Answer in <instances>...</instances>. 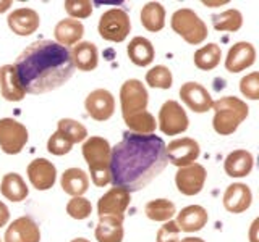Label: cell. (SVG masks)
Segmentation results:
<instances>
[{
    "label": "cell",
    "mask_w": 259,
    "mask_h": 242,
    "mask_svg": "<svg viewBox=\"0 0 259 242\" xmlns=\"http://www.w3.org/2000/svg\"><path fill=\"white\" fill-rule=\"evenodd\" d=\"M167 163L165 142L159 136L126 133L110 152V183L128 192L141 191Z\"/></svg>",
    "instance_id": "cell-1"
},
{
    "label": "cell",
    "mask_w": 259,
    "mask_h": 242,
    "mask_svg": "<svg viewBox=\"0 0 259 242\" xmlns=\"http://www.w3.org/2000/svg\"><path fill=\"white\" fill-rule=\"evenodd\" d=\"M16 75L28 94H46L59 89L73 76L71 55L55 40H36L18 55Z\"/></svg>",
    "instance_id": "cell-2"
},
{
    "label": "cell",
    "mask_w": 259,
    "mask_h": 242,
    "mask_svg": "<svg viewBox=\"0 0 259 242\" xmlns=\"http://www.w3.org/2000/svg\"><path fill=\"white\" fill-rule=\"evenodd\" d=\"M110 152L107 139L101 136L88 137L83 144V157L89 166L91 179L97 188L110 184Z\"/></svg>",
    "instance_id": "cell-3"
},
{
    "label": "cell",
    "mask_w": 259,
    "mask_h": 242,
    "mask_svg": "<svg viewBox=\"0 0 259 242\" xmlns=\"http://www.w3.org/2000/svg\"><path fill=\"white\" fill-rule=\"evenodd\" d=\"M214 131L221 136H230L238 129V126L248 118L249 108L246 102L238 97L227 95L212 103Z\"/></svg>",
    "instance_id": "cell-4"
},
{
    "label": "cell",
    "mask_w": 259,
    "mask_h": 242,
    "mask_svg": "<svg viewBox=\"0 0 259 242\" xmlns=\"http://www.w3.org/2000/svg\"><path fill=\"white\" fill-rule=\"evenodd\" d=\"M172 29L191 45H199L207 37V26L191 8H180L172 15Z\"/></svg>",
    "instance_id": "cell-5"
},
{
    "label": "cell",
    "mask_w": 259,
    "mask_h": 242,
    "mask_svg": "<svg viewBox=\"0 0 259 242\" xmlns=\"http://www.w3.org/2000/svg\"><path fill=\"white\" fill-rule=\"evenodd\" d=\"M120 103H121V116H123V119L135 116L138 113L148 111L149 95L140 79L125 81L120 89Z\"/></svg>",
    "instance_id": "cell-6"
},
{
    "label": "cell",
    "mask_w": 259,
    "mask_h": 242,
    "mask_svg": "<svg viewBox=\"0 0 259 242\" xmlns=\"http://www.w3.org/2000/svg\"><path fill=\"white\" fill-rule=\"evenodd\" d=\"M99 34L109 42H123L132 29V21L125 10L121 8H110L99 20Z\"/></svg>",
    "instance_id": "cell-7"
},
{
    "label": "cell",
    "mask_w": 259,
    "mask_h": 242,
    "mask_svg": "<svg viewBox=\"0 0 259 242\" xmlns=\"http://www.w3.org/2000/svg\"><path fill=\"white\" fill-rule=\"evenodd\" d=\"M28 129L13 118L0 119V149L8 155L20 153L28 142Z\"/></svg>",
    "instance_id": "cell-8"
},
{
    "label": "cell",
    "mask_w": 259,
    "mask_h": 242,
    "mask_svg": "<svg viewBox=\"0 0 259 242\" xmlns=\"http://www.w3.org/2000/svg\"><path fill=\"white\" fill-rule=\"evenodd\" d=\"M190 126L186 111L177 100H167L159 110V128L167 136H177L185 133Z\"/></svg>",
    "instance_id": "cell-9"
},
{
    "label": "cell",
    "mask_w": 259,
    "mask_h": 242,
    "mask_svg": "<svg viewBox=\"0 0 259 242\" xmlns=\"http://www.w3.org/2000/svg\"><path fill=\"white\" fill-rule=\"evenodd\" d=\"M165 153L170 163L183 168L196 163V160L201 155V149L199 144L191 137H182V139H175L165 145Z\"/></svg>",
    "instance_id": "cell-10"
},
{
    "label": "cell",
    "mask_w": 259,
    "mask_h": 242,
    "mask_svg": "<svg viewBox=\"0 0 259 242\" xmlns=\"http://www.w3.org/2000/svg\"><path fill=\"white\" fill-rule=\"evenodd\" d=\"M206 168L199 163H193L188 166L178 168L175 174V184L177 189L180 191L183 196H196L202 191L206 183Z\"/></svg>",
    "instance_id": "cell-11"
},
{
    "label": "cell",
    "mask_w": 259,
    "mask_h": 242,
    "mask_svg": "<svg viewBox=\"0 0 259 242\" xmlns=\"http://www.w3.org/2000/svg\"><path fill=\"white\" fill-rule=\"evenodd\" d=\"M130 200H132V197H130L128 191L113 186L110 191H107L99 199L97 213H99V216H113L118 218V220H123Z\"/></svg>",
    "instance_id": "cell-12"
},
{
    "label": "cell",
    "mask_w": 259,
    "mask_h": 242,
    "mask_svg": "<svg viewBox=\"0 0 259 242\" xmlns=\"http://www.w3.org/2000/svg\"><path fill=\"white\" fill-rule=\"evenodd\" d=\"M84 108L96 121H107L115 111V99L107 89H96L86 97Z\"/></svg>",
    "instance_id": "cell-13"
},
{
    "label": "cell",
    "mask_w": 259,
    "mask_h": 242,
    "mask_svg": "<svg viewBox=\"0 0 259 242\" xmlns=\"http://www.w3.org/2000/svg\"><path fill=\"white\" fill-rule=\"evenodd\" d=\"M180 97L185 102V105L194 113H206L207 110L212 108V97L207 92V89L204 86H201L199 83H185L180 87Z\"/></svg>",
    "instance_id": "cell-14"
},
{
    "label": "cell",
    "mask_w": 259,
    "mask_h": 242,
    "mask_svg": "<svg viewBox=\"0 0 259 242\" xmlns=\"http://www.w3.org/2000/svg\"><path fill=\"white\" fill-rule=\"evenodd\" d=\"M28 179L31 186L37 191H47L54 188L57 179V168L52 161L46 158H37L28 166Z\"/></svg>",
    "instance_id": "cell-15"
},
{
    "label": "cell",
    "mask_w": 259,
    "mask_h": 242,
    "mask_svg": "<svg viewBox=\"0 0 259 242\" xmlns=\"http://www.w3.org/2000/svg\"><path fill=\"white\" fill-rule=\"evenodd\" d=\"M8 28H10L15 34L18 36H31L32 32L39 29L40 24V16L36 10L28 7L16 8L7 18Z\"/></svg>",
    "instance_id": "cell-16"
},
{
    "label": "cell",
    "mask_w": 259,
    "mask_h": 242,
    "mask_svg": "<svg viewBox=\"0 0 259 242\" xmlns=\"http://www.w3.org/2000/svg\"><path fill=\"white\" fill-rule=\"evenodd\" d=\"M40 229L31 216H20L5 231V242H39Z\"/></svg>",
    "instance_id": "cell-17"
},
{
    "label": "cell",
    "mask_w": 259,
    "mask_h": 242,
    "mask_svg": "<svg viewBox=\"0 0 259 242\" xmlns=\"http://www.w3.org/2000/svg\"><path fill=\"white\" fill-rule=\"evenodd\" d=\"M256 62V48L249 42H237L225 58V68L230 73H240L253 67Z\"/></svg>",
    "instance_id": "cell-18"
},
{
    "label": "cell",
    "mask_w": 259,
    "mask_h": 242,
    "mask_svg": "<svg viewBox=\"0 0 259 242\" xmlns=\"http://www.w3.org/2000/svg\"><path fill=\"white\" fill-rule=\"evenodd\" d=\"M253 192L243 183H233L224 194V207L230 213H243L251 207Z\"/></svg>",
    "instance_id": "cell-19"
},
{
    "label": "cell",
    "mask_w": 259,
    "mask_h": 242,
    "mask_svg": "<svg viewBox=\"0 0 259 242\" xmlns=\"http://www.w3.org/2000/svg\"><path fill=\"white\" fill-rule=\"evenodd\" d=\"M0 92L8 102H20L26 95L13 65H5L0 68Z\"/></svg>",
    "instance_id": "cell-20"
},
{
    "label": "cell",
    "mask_w": 259,
    "mask_h": 242,
    "mask_svg": "<svg viewBox=\"0 0 259 242\" xmlns=\"http://www.w3.org/2000/svg\"><path fill=\"white\" fill-rule=\"evenodd\" d=\"M209 215L206 212L204 207L201 205H190L185 207L177 216V226L180 231L185 232H194V231H201L204 226L207 224Z\"/></svg>",
    "instance_id": "cell-21"
},
{
    "label": "cell",
    "mask_w": 259,
    "mask_h": 242,
    "mask_svg": "<svg viewBox=\"0 0 259 242\" xmlns=\"http://www.w3.org/2000/svg\"><path fill=\"white\" fill-rule=\"evenodd\" d=\"M73 67L79 71H93L99 65V50L93 42H78L70 50Z\"/></svg>",
    "instance_id": "cell-22"
},
{
    "label": "cell",
    "mask_w": 259,
    "mask_h": 242,
    "mask_svg": "<svg viewBox=\"0 0 259 242\" xmlns=\"http://www.w3.org/2000/svg\"><path fill=\"white\" fill-rule=\"evenodd\" d=\"M254 165V158L248 150H233L227 155L224 161V169L230 177H245L251 173Z\"/></svg>",
    "instance_id": "cell-23"
},
{
    "label": "cell",
    "mask_w": 259,
    "mask_h": 242,
    "mask_svg": "<svg viewBox=\"0 0 259 242\" xmlns=\"http://www.w3.org/2000/svg\"><path fill=\"white\" fill-rule=\"evenodd\" d=\"M83 34H84L83 23L78 20H71V18L59 21L54 29L55 42L60 44L62 47L76 45L81 40V37H83Z\"/></svg>",
    "instance_id": "cell-24"
},
{
    "label": "cell",
    "mask_w": 259,
    "mask_h": 242,
    "mask_svg": "<svg viewBox=\"0 0 259 242\" xmlns=\"http://www.w3.org/2000/svg\"><path fill=\"white\" fill-rule=\"evenodd\" d=\"M126 53L130 56L136 67H148L154 62V56H156V50H154V45L149 39L146 37H133L130 40V44L126 47Z\"/></svg>",
    "instance_id": "cell-25"
},
{
    "label": "cell",
    "mask_w": 259,
    "mask_h": 242,
    "mask_svg": "<svg viewBox=\"0 0 259 242\" xmlns=\"http://www.w3.org/2000/svg\"><path fill=\"white\" fill-rule=\"evenodd\" d=\"M62 189L71 197H83V194L89 188V177L79 168H68L65 169L60 179Z\"/></svg>",
    "instance_id": "cell-26"
},
{
    "label": "cell",
    "mask_w": 259,
    "mask_h": 242,
    "mask_svg": "<svg viewBox=\"0 0 259 242\" xmlns=\"http://www.w3.org/2000/svg\"><path fill=\"white\" fill-rule=\"evenodd\" d=\"M97 242H121L123 240V220L113 216H99L96 226Z\"/></svg>",
    "instance_id": "cell-27"
},
{
    "label": "cell",
    "mask_w": 259,
    "mask_h": 242,
    "mask_svg": "<svg viewBox=\"0 0 259 242\" xmlns=\"http://www.w3.org/2000/svg\"><path fill=\"white\" fill-rule=\"evenodd\" d=\"M0 192L7 200L21 202L28 197V186L18 173H7L0 183Z\"/></svg>",
    "instance_id": "cell-28"
},
{
    "label": "cell",
    "mask_w": 259,
    "mask_h": 242,
    "mask_svg": "<svg viewBox=\"0 0 259 242\" xmlns=\"http://www.w3.org/2000/svg\"><path fill=\"white\" fill-rule=\"evenodd\" d=\"M141 24L149 32H159L165 26V8L159 2H149L141 10Z\"/></svg>",
    "instance_id": "cell-29"
},
{
    "label": "cell",
    "mask_w": 259,
    "mask_h": 242,
    "mask_svg": "<svg viewBox=\"0 0 259 242\" xmlns=\"http://www.w3.org/2000/svg\"><path fill=\"white\" fill-rule=\"evenodd\" d=\"M222 58V50H221V45H217L214 42H210L204 47H201L199 50L194 52V65L196 68H199L201 71H210L214 70L219 63H221Z\"/></svg>",
    "instance_id": "cell-30"
},
{
    "label": "cell",
    "mask_w": 259,
    "mask_h": 242,
    "mask_svg": "<svg viewBox=\"0 0 259 242\" xmlns=\"http://www.w3.org/2000/svg\"><path fill=\"white\" fill-rule=\"evenodd\" d=\"M146 216L152 221H170L177 213V207L174 202H170L167 199H156L151 200L144 207Z\"/></svg>",
    "instance_id": "cell-31"
},
{
    "label": "cell",
    "mask_w": 259,
    "mask_h": 242,
    "mask_svg": "<svg viewBox=\"0 0 259 242\" xmlns=\"http://www.w3.org/2000/svg\"><path fill=\"white\" fill-rule=\"evenodd\" d=\"M212 24L215 31L235 32L243 26V15L235 8H230L219 15H212Z\"/></svg>",
    "instance_id": "cell-32"
},
{
    "label": "cell",
    "mask_w": 259,
    "mask_h": 242,
    "mask_svg": "<svg viewBox=\"0 0 259 242\" xmlns=\"http://www.w3.org/2000/svg\"><path fill=\"white\" fill-rule=\"evenodd\" d=\"M123 121L133 134H143V136L154 134V131H156V128H157L156 118H154L149 111L138 113V115L130 116Z\"/></svg>",
    "instance_id": "cell-33"
},
{
    "label": "cell",
    "mask_w": 259,
    "mask_h": 242,
    "mask_svg": "<svg viewBox=\"0 0 259 242\" xmlns=\"http://www.w3.org/2000/svg\"><path fill=\"white\" fill-rule=\"evenodd\" d=\"M57 131L62 133L71 144H78L88 139V129L81 123H78L76 119H71V118H62L59 121Z\"/></svg>",
    "instance_id": "cell-34"
},
{
    "label": "cell",
    "mask_w": 259,
    "mask_h": 242,
    "mask_svg": "<svg viewBox=\"0 0 259 242\" xmlns=\"http://www.w3.org/2000/svg\"><path fill=\"white\" fill-rule=\"evenodd\" d=\"M146 83L154 89H170L174 83L172 71H170L167 67H164V65L152 67L148 73H146Z\"/></svg>",
    "instance_id": "cell-35"
},
{
    "label": "cell",
    "mask_w": 259,
    "mask_h": 242,
    "mask_svg": "<svg viewBox=\"0 0 259 242\" xmlns=\"http://www.w3.org/2000/svg\"><path fill=\"white\" fill-rule=\"evenodd\" d=\"M67 213L75 220H86L93 213V205L84 197H73L67 204Z\"/></svg>",
    "instance_id": "cell-36"
},
{
    "label": "cell",
    "mask_w": 259,
    "mask_h": 242,
    "mask_svg": "<svg viewBox=\"0 0 259 242\" xmlns=\"http://www.w3.org/2000/svg\"><path fill=\"white\" fill-rule=\"evenodd\" d=\"M65 12L70 15L71 20H83L91 16L93 13V4L89 0H67L63 4Z\"/></svg>",
    "instance_id": "cell-37"
},
{
    "label": "cell",
    "mask_w": 259,
    "mask_h": 242,
    "mask_svg": "<svg viewBox=\"0 0 259 242\" xmlns=\"http://www.w3.org/2000/svg\"><path fill=\"white\" fill-rule=\"evenodd\" d=\"M71 147H73V144L59 131H55L47 141V150L57 157H62L65 153H68L71 150Z\"/></svg>",
    "instance_id": "cell-38"
},
{
    "label": "cell",
    "mask_w": 259,
    "mask_h": 242,
    "mask_svg": "<svg viewBox=\"0 0 259 242\" xmlns=\"http://www.w3.org/2000/svg\"><path fill=\"white\" fill-rule=\"evenodd\" d=\"M240 91L249 100L259 99V73H249L240 81Z\"/></svg>",
    "instance_id": "cell-39"
},
{
    "label": "cell",
    "mask_w": 259,
    "mask_h": 242,
    "mask_svg": "<svg viewBox=\"0 0 259 242\" xmlns=\"http://www.w3.org/2000/svg\"><path fill=\"white\" fill-rule=\"evenodd\" d=\"M180 234L182 231L178 229V226L174 220H170L164 223V226H160V229L157 231V242H180Z\"/></svg>",
    "instance_id": "cell-40"
},
{
    "label": "cell",
    "mask_w": 259,
    "mask_h": 242,
    "mask_svg": "<svg viewBox=\"0 0 259 242\" xmlns=\"http://www.w3.org/2000/svg\"><path fill=\"white\" fill-rule=\"evenodd\" d=\"M8 220H10V210H8V207L4 204V202H0V228L5 226L8 223Z\"/></svg>",
    "instance_id": "cell-41"
},
{
    "label": "cell",
    "mask_w": 259,
    "mask_h": 242,
    "mask_svg": "<svg viewBox=\"0 0 259 242\" xmlns=\"http://www.w3.org/2000/svg\"><path fill=\"white\" fill-rule=\"evenodd\" d=\"M257 224H259V220H254V223L251 224V242H257V240H256V229H257Z\"/></svg>",
    "instance_id": "cell-42"
},
{
    "label": "cell",
    "mask_w": 259,
    "mask_h": 242,
    "mask_svg": "<svg viewBox=\"0 0 259 242\" xmlns=\"http://www.w3.org/2000/svg\"><path fill=\"white\" fill-rule=\"evenodd\" d=\"M12 5H13V2H12V0H5V2H0V13L7 12L8 8H10Z\"/></svg>",
    "instance_id": "cell-43"
},
{
    "label": "cell",
    "mask_w": 259,
    "mask_h": 242,
    "mask_svg": "<svg viewBox=\"0 0 259 242\" xmlns=\"http://www.w3.org/2000/svg\"><path fill=\"white\" fill-rule=\"evenodd\" d=\"M180 242H204V240L199 239V237H185V239H182Z\"/></svg>",
    "instance_id": "cell-44"
},
{
    "label": "cell",
    "mask_w": 259,
    "mask_h": 242,
    "mask_svg": "<svg viewBox=\"0 0 259 242\" xmlns=\"http://www.w3.org/2000/svg\"><path fill=\"white\" fill-rule=\"evenodd\" d=\"M71 242H91V240H88V239H84V237H76V239H73Z\"/></svg>",
    "instance_id": "cell-45"
},
{
    "label": "cell",
    "mask_w": 259,
    "mask_h": 242,
    "mask_svg": "<svg viewBox=\"0 0 259 242\" xmlns=\"http://www.w3.org/2000/svg\"><path fill=\"white\" fill-rule=\"evenodd\" d=\"M0 242H2V240H0Z\"/></svg>",
    "instance_id": "cell-46"
}]
</instances>
